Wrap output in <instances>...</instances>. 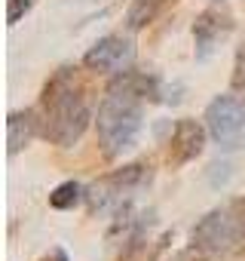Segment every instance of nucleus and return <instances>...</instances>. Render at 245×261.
I'll return each instance as SVG.
<instances>
[{
    "label": "nucleus",
    "mask_w": 245,
    "mask_h": 261,
    "mask_svg": "<svg viewBox=\"0 0 245 261\" xmlns=\"http://www.w3.org/2000/svg\"><path fill=\"white\" fill-rule=\"evenodd\" d=\"M157 98H160V83L144 71H119L113 77L95 117L98 145L104 157H119L138 142V133L144 126V101Z\"/></svg>",
    "instance_id": "nucleus-1"
},
{
    "label": "nucleus",
    "mask_w": 245,
    "mask_h": 261,
    "mask_svg": "<svg viewBox=\"0 0 245 261\" xmlns=\"http://www.w3.org/2000/svg\"><path fill=\"white\" fill-rule=\"evenodd\" d=\"M37 114H40L43 136L52 145L71 148L83 139V133L89 129V120H92V111L86 101V89L77 80L74 68H62L49 77V83L43 86Z\"/></svg>",
    "instance_id": "nucleus-2"
},
{
    "label": "nucleus",
    "mask_w": 245,
    "mask_h": 261,
    "mask_svg": "<svg viewBox=\"0 0 245 261\" xmlns=\"http://www.w3.org/2000/svg\"><path fill=\"white\" fill-rule=\"evenodd\" d=\"M245 240V200H230L199 218L193 246L202 255H227Z\"/></svg>",
    "instance_id": "nucleus-3"
},
{
    "label": "nucleus",
    "mask_w": 245,
    "mask_h": 261,
    "mask_svg": "<svg viewBox=\"0 0 245 261\" xmlns=\"http://www.w3.org/2000/svg\"><path fill=\"white\" fill-rule=\"evenodd\" d=\"M154 178V166L138 160V163H129V166H122V169H113L107 175H101L98 181H92L86 188V203L92 212H119V209H126L129 200L147 188Z\"/></svg>",
    "instance_id": "nucleus-4"
},
{
    "label": "nucleus",
    "mask_w": 245,
    "mask_h": 261,
    "mask_svg": "<svg viewBox=\"0 0 245 261\" xmlns=\"http://www.w3.org/2000/svg\"><path fill=\"white\" fill-rule=\"evenodd\" d=\"M205 129L208 136L224 148H242L245 145V101L236 95H218L205 108Z\"/></svg>",
    "instance_id": "nucleus-5"
},
{
    "label": "nucleus",
    "mask_w": 245,
    "mask_h": 261,
    "mask_svg": "<svg viewBox=\"0 0 245 261\" xmlns=\"http://www.w3.org/2000/svg\"><path fill=\"white\" fill-rule=\"evenodd\" d=\"M132 62H135V43L129 37H122V34H110V37L95 40L83 56V65L89 71H98V74L129 71Z\"/></svg>",
    "instance_id": "nucleus-6"
},
{
    "label": "nucleus",
    "mask_w": 245,
    "mask_h": 261,
    "mask_svg": "<svg viewBox=\"0 0 245 261\" xmlns=\"http://www.w3.org/2000/svg\"><path fill=\"white\" fill-rule=\"evenodd\" d=\"M233 31V16L221 7L202 10L193 22V46H196V62H205L218 53V46L230 37Z\"/></svg>",
    "instance_id": "nucleus-7"
},
{
    "label": "nucleus",
    "mask_w": 245,
    "mask_h": 261,
    "mask_svg": "<svg viewBox=\"0 0 245 261\" xmlns=\"http://www.w3.org/2000/svg\"><path fill=\"white\" fill-rule=\"evenodd\" d=\"M205 133L208 129L196 120H178L172 129V139H169V166L178 169L196 160L205 148Z\"/></svg>",
    "instance_id": "nucleus-8"
},
{
    "label": "nucleus",
    "mask_w": 245,
    "mask_h": 261,
    "mask_svg": "<svg viewBox=\"0 0 245 261\" xmlns=\"http://www.w3.org/2000/svg\"><path fill=\"white\" fill-rule=\"evenodd\" d=\"M37 133H43L37 108L13 111L10 120H7V151H10V157H16L19 151H25V148L37 139Z\"/></svg>",
    "instance_id": "nucleus-9"
},
{
    "label": "nucleus",
    "mask_w": 245,
    "mask_h": 261,
    "mask_svg": "<svg viewBox=\"0 0 245 261\" xmlns=\"http://www.w3.org/2000/svg\"><path fill=\"white\" fill-rule=\"evenodd\" d=\"M175 0H132V7L126 10V28L129 31H141L150 22H157Z\"/></svg>",
    "instance_id": "nucleus-10"
},
{
    "label": "nucleus",
    "mask_w": 245,
    "mask_h": 261,
    "mask_svg": "<svg viewBox=\"0 0 245 261\" xmlns=\"http://www.w3.org/2000/svg\"><path fill=\"white\" fill-rule=\"evenodd\" d=\"M80 200H86V188L77 181H65L49 194V206L52 209H74Z\"/></svg>",
    "instance_id": "nucleus-11"
},
{
    "label": "nucleus",
    "mask_w": 245,
    "mask_h": 261,
    "mask_svg": "<svg viewBox=\"0 0 245 261\" xmlns=\"http://www.w3.org/2000/svg\"><path fill=\"white\" fill-rule=\"evenodd\" d=\"M233 89H245V43L236 49V62H233V77H230Z\"/></svg>",
    "instance_id": "nucleus-12"
},
{
    "label": "nucleus",
    "mask_w": 245,
    "mask_h": 261,
    "mask_svg": "<svg viewBox=\"0 0 245 261\" xmlns=\"http://www.w3.org/2000/svg\"><path fill=\"white\" fill-rule=\"evenodd\" d=\"M34 7V0H10V10H7V19H10V25H16L28 10Z\"/></svg>",
    "instance_id": "nucleus-13"
},
{
    "label": "nucleus",
    "mask_w": 245,
    "mask_h": 261,
    "mask_svg": "<svg viewBox=\"0 0 245 261\" xmlns=\"http://www.w3.org/2000/svg\"><path fill=\"white\" fill-rule=\"evenodd\" d=\"M172 261H199V249L193 246V249H187V252H181V255H175Z\"/></svg>",
    "instance_id": "nucleus-14"
},
{
    "label": "nucleus",
    "mask_w": 245,
    "mask_h": 261,
    "mask_svg": "<svg viewBox=\"0 0 245 261\" xmlns=\"http://www.w3.org/2000/svg\"><path fill=\"white\" fill-rule=\"evenodd\" d=\"M43 261H68V255H65L62 249H55V252H52L49 258H43Z\"/></svg>",
    "instance_id": "nucleus-15"
}]
</instances>
